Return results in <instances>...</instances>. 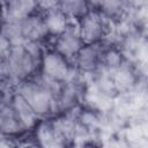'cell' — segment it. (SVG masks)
Returning <instances> with one entry per match:
<instances>
[{
    "instance_id": "6da1fadb",
    "label": "cell",
    "mask_w": 148,
    "mask_h": 148,
    "mask_svg": "<svg viewBox=\"0 0 148 148\" xmlns=\"http://www.w3.org/2000/svg\"><path fill=\"white\" fill-rule=\"evenodd\" d=\"M43 52L39 43H24L13 45L5 58L3 74L18 82L27 80L40 67Z\"/></svg>"
},
{
    "instance_id": "7a4b0ae2",
    "label": "cell",
    "mask_w": 148,
    "mask_h": 148,
    "mask_svg": "<svg viewBox=\"0 0 148 148\" xmlns=\"http://www.w3.org/2000/svg\"><path fill=\"white\" fill-rule=\"evenodd\" d=\"M17 92L28 102L38 117L50 114L57 104L54 96L45 89L36 79L23 80L18 84Z\"/></svg>"
},
{
    "instance_id": "3957f363",
    "label": "cell",
    "mask_w": 148,
    "mask_h": 148,
    "mask_svg": "<svg viewBox=\"0 0 148 148\" xmlns=\"http://www.w3.org/2000/svg\"><path fill=\"white\" fill-rule=\"evenodd\" d=\"M79 34L84 44L102 43L109 31V21L96 9H90L76 21Z\"/></svg>"
},
{
    "instance_id": "277c9868",
    "label": "cell",
    "mask_w": 148,
    "mask_h": 148,
    "mask_svg": "<svg viewBox=\"0 0 148 148\" xmlns=\"http://www.w3.org/2000/svg\"><path fill=\"white\" fill-rule=\"evenodd\" d=\"M39 72L65 83L73 76V66L68 59L52 49L47 52H43Z\"/></svg>"
},
{
    "instance_id": "5b68a950",
    "label": "cell",
    "mask_w": 148,
    "mask_h": 148,
    "mask_svg": "<svg viewBox=\"0 0 148 148\" xmlns=\"http://www.w3.org/2000/svg\"><path fill=\"white\" fill-rule=\"evenodd\" d=\"M83 45L84 43L79 34L76 23L72 22L61 34L54 37L53 50L73 62L75 56Z\"/></svg>"
},
{
    "instance_id": "8992f818",
    "label": "cell",
    "mask_w": 148,
    "mask_h": 148,
    "mask_svg": "<svg viewBox=\"0 0 148 148\" xmlns=\"http://www.w3.org/2000/svg\"><path fill=\"white\" fill-rule=\"evenodd\" d=\"M104 49L101 43L84 44L75 56L73 62L75 67L82 73H91L102 66Z\"/></svg>"
},
{
    "instance_id": "52a82bcc",
    "label": "cell",
    "mask_w": 148,
    "mask_h": 148,
    "mask_svg": "<svg viewBox=\"0 0 148 148\" xmlns=\"http://www.w3.org/2000/svg\"><path fill=\"white\" fill-rule=\"evenodd\" d=\"M20 27L23 43H40L43 39H45V37L49 36L43 22V17L36 13L21 18Z\"/></svg>"
},
{
    "instance_id": "ba28073f",
    "label": "cell",
    "mask_w": 148,
    "mask_h": 148,
    "mask_svg": "<svg viewBox=\"0 0 148 148\" xmlns=\"http://www.w3.org/2000/svg\"><path fill=\"white\" fill-rule=\"evenodd\" d=\"M3 20H21L37 10L36 0H2L0 6Z\"/></svg>"
},
{
    "instance_id": "9c48e42d",
    "label": "cell",
    "mask_w": 148,
    "mask_h": 148,
    "mask_svg": "<svg viewBox=\"0 0 148 148\" xmlns=\"http://www.w3.org/2000/svg\"><path fill=\"white\" fill-rule=\"evenodd\" d=\"M42 17H43V22H44L47 35L53 37L61 34L72 23V21L58 7L44 12Z\"/></svg>"
},
{
    "instance_id": "30bf717a",
    "label": "cell",
    "mask_w": 148,
    "mask_h": 148,
    "mask_svg": "<svg viewBox=\"0 0 148 148\" xmlns=\"http://www.w3.org/2000/svg\"><path fill=\"white\" fill-rule=\"evenodd\" d=\"M10 108L23 128L30 127L37 120L38 116L35 113V111L31 109V106L28 104V102L18 92H15V95L13 96Z\"/></svg>"
},
{
    "instance_id": "8fae6325",
    "label": "cell",
    "mask_w": 148,
    "mask_h": 148,
    "mask_svg": "<svg viewBox=\"0 0 148 148\" xmlns=\"http://www.w3.org/2000/svg\"><path fill=\"white\" fill-rule=\"evenodd\" d=\"M127 0H101L98 10L108 21H119L127 12Z\"/></svg>"
},
{
    "instance_id": "7c38bea8",
    "label": "cell",
    "mask_w": 148,
    "mask_h": 148,
    "mask_svg": "<svg viewBox=\"0 0 148 148\" xmlns=\"http://www.w3.org/2000/svg\"><path fill=\"white\" fill-rule=\"evenodd\" d=\"M58 8L73 22L81 18L91 8L87 0H60Z\"/></svg>"
},
{
    "instance_id": "4fadbf2b",
    "label": "cell",
    "mask_w": 148,
    "mask_h": 148,
    "mask_svg": "<svg viewBox=\"0 0 148 148\" xmlns=\"http://www.w3.org/2000/svg\"><path fill=\"white\" fill-rule=\"evenodd\" d=\"M22 127L18 119L15 117L10 105L9 110L6 108L0 109V132L3 134H13L18 132Z\"/></svg>"
},
{
    "instance_id": "5bb4252c",
    "label": "cell",
    "mask_w": 148,
    "mask_h": 148,
    "mask_svg": "<svg viewBox=\"0 0 148 148\" xmlns=\"http://www.w3.org/2000/svg\"><path fill=\"white\" fill-rule=\"evenodd\" d=\"M13 44L10 43V40L0 31V58L5 60V58L7 57V54L9 53L10 49H12Z\"/></svg>"
},
{
    "instance_id": "9a60e30c",
    "label": "cell",
    "mask_w": 148,
    "mask_h": 148,
    "mask_svg": "<svg viewBox=\"0 0 148 148\" xmlns=\"http://www.w3.org/2000/svg\"><path fill=\"white\" fill-rule=\"evenodd\" d=\"M60 0H36L37 3V9H40L43 12L57 8L59 6Z\"/></svg>"
},
{
    "instance_id": "2e32d148",
    "label": "cell",
    "mask_w": 148,
    "mask_h": 148,
    "mask_svg": "<svg viewBox=\"0 0 148 148\" xmlns=\"http://www.w3.org/2000/svg\"><path fill=\"white\" fill-rule=\"evenodd\" d=\"M99 1H101V0H87L89 7H90L91 9H97V7H98V5H99Z\"/></svg>"
},
{
    "instance_id": "e0dca14e",
    "label": "cell",
    "mask_w": 148,
    "mask_h": 148,
    "mask_svg": "<svg viewBox=\"0 0 148 148\" xmlns=\"http://www.w3.org/2000/svg\"><path fill=\"white\" fill-rule=\"evenodd\" d=\"M3 72H5V62H3V59L0 58V75H5Z\"/></svg>"
},
{
    "instance_id": "ac0fdd59",
    "label": "cell",
    "mask_w": 148,
    "mask_h": 148,
    "mask_svg": "<svg viewBox=\"0 0 148 148\" xmlns=\"http://www.w3.org/2000/svg\"><path fill=\"white\" fill-rule=\"evenodd\" d=\"M2 21H3V17H2V13H1V8H0V25H1V23H2Z\"/></svg>"
}]
</instances>
